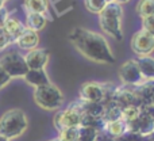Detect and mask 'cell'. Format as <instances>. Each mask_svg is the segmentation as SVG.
Wrapping results in <instances>:
<instances>
[{
    "label": "cell",
    "mask_w": 154,
    "mask_h": 141,
    "mask_svg": "<svg viewBox=\"0 0 154 141\" xmlns=\"http://www.w3.org/2000/svg\"><path fill=\"white\" fill-rule=\"evenodd\" d=\"M69 41L82 56L99 64H114L115 56L107 40L101 34L84 27H75L69 33Z\"/></svg>",
    "instance_id": "1"
},
{
    "label": "cell",
    "mask_w": 154,
    "mask_h": 141,
    "mask_svg": "<svg viewBox=\"0 0 154 141\" xmlns=\"http://www.w3.org/2000/svg\"><path fill=\"white\" fill-rule=\"evenodd\" d=\"M123 8L119 3H108L103 11L99 14V23L106 34L111 35L116 41H123L122 30Z\"/></svg>",
    "instance_id": "2"
},
{
    "label": "cell",
    "mask_w": 154,
    "mask_h": 141,
    "mask_svg": "<svg viewBox=\"0 0 154 141\" xmlns=\"http://www.w3.org/2000/svg\"><path fill=\"white\" fill-rule=\"evenodd\" d=\"M29 126V121L23 110L12 109L5 111L0 117V134L12 140L23 134V132Z\"/></svg>",
    "instance_id": "3"
},
{
    "label": "cell",
    "mask_w": 154,
    "mask_h": 141,
    "mask_svg": "<svg viewBox=\"0 0 154 141\" xmlns=\"http://www.w3.org/2000/svg\"><path fill=\"white\" fill-rule=\"evenodd\" d=\"M115 85L111 83L87 82L80 87V99L85 102H100L108 103L115 92Z\"/></svg>",
    "instance_id": "4"
},
{
    "label": "cell",
    "mask_w": 154,
    "mask_h": 141,
    "mask_svg": "<svg viewBox=\"0 0 154 141\" xmlns=\"http://www.w3.org/2000/svg\"><path fill=\"white\" fill-rule=\"evenodd\" d=\"M34 101L43 110H48V111L58 110L64 104V94L57 85L49 83L46 85L35 88Z\"/></svg>",
    "instance_id": "5"
},
{
    "label": "cell",
    "mask_w": 154,
    "mask_h": 141,
    "mask_svg": "<svg viewBox=\"0 0 154 141\" xmlns=\"http://www.w3.org/2000/svg\"><path fill=\"white\" fill-rule=\"evenodd\" d=\"M0 68L12 79V77H24L29 72L24 57L20 56L18 52H10L5 53L0 59Z\"/></svg>",
    "instance_id": "6"
},
{
    "label": "cell",
    "mask_w": 154,
    "mask_h": 141,
    "mask_svg": "<svg viewBox=\"0 0 154 141\" xmlns=\"http://www.w3.org/2000/svg\"><path fill=\"white\" fill-rule=\"evenodd\" d=\"M81 115L82 113L73 103H70L66 109L60 110L54 115V128L58 132H62L64 129L68 128H77V126L81 125Z\"/></svg>",
    "instance_id": "7"
},
{
    "label": "cell",
    "mask_w": 154,
    "mask_h": 141,
    "mask_svg": "<svg viewBox=\"0 0 154 141\" xmlns=\"http://www.w3.org/2000/svg\"><path fill=\"white\" fill-rule=\"evenodd\" d=\"M114 103H116L122 109H127V107H141L142 103L139 98L137 96L134 85H120V87L115 88V92L111 99Z\"/></svg>",
    "instance_id": "8"
},
{
    "label": "cell",
    "mask_w": 154,
    "mask_h": 141,
    "mask_svg": "<svg viewBox=\"0 0 154 141\" xmlns=\"http://www.w3.org/2000/svg\"><path fill=\"white\" fill-rule=\"evenodd\" d=\"M131 49L138 57L150 56L154 52V37L141 29L131 38Z\"/></svg>",
    "instance_id": "9"
},
{
    "label": "cell",
    "mask_w": 154,
    "mask_h": 141,
    "mask_svg": "<svg viewBox=\"0 0 154 141\" xmlns=\"http://www.w3.org/2000/svg\"><path fill=\"white\" fill-rule=\"evenodd\" d=\"M119 77L125 85H138L143 82L137 60H127L119 68Z\"/></svg>",
    "instance_id": "10"
},
{
    "label": "cell",
    "mask_w": 154,
    "mask_h": 141,
    "mask_svg": "<svg viewBox=\"0 0 154 141\" xmlns=\"http://www.w3.org/2000/svg\"><path fill=\"white\" fill-rule=\"evenodd\" d=\"M24 61H26L29 69H45L49 61V50L35 48L24 56Z\"/></svg>",
    "instance_id": "11"
},
{
    "label": "cell",
    "mask_w": 154,
    "mask_h": 141,
    "mask_svg": "<svg viewBox=\"0 0 154 141\" xmlns=\"http://www.w3.org/2000/svg\"><path fill=\"white\" fill-rule=\"evenodd\" d=\"M126 125H127V130L141 133L142 136H146V134H150L154 132V120H152L149 115L142 111L135 120L127 122Z\"/></svg>",
    "instance_id": "12"
},
{
    "label": "cell",
    "mask_w": 154,
    "mask_h": 141,
    "mask_svg": "<svg viewBox=\"0 0 154 141\" xmlns=\"http://www.w3.org/2000/svg\"><path fill=\"white\" fill-rule=\"evenodd\" d=\"M15 43L20 49H23V50L30 52V50H32V49H35L38 46V43H39V35H38L37 31L30 30V29L26 27L24 31L15 40Z\"/></svg>",
    "instance_id": "13"
},
{
    "label": "cell",
    "mask_w": 154,
    "mask_h": 141,
    "mask_svg": "<svg viewBox=\"0 0 154 141\" xmlns=\"http://www.w3.org/2000/svg\"><path fill=\"white\" fill-rule=\"evenodd\" d=\"M135 60L139 67V71H141L142 77H143V82L154 80V57L141 56V57H137Z\"/></svg>",
    "instance_id": "14"
},
{
    "label": "cell",
    "mask_w": 154,
    "mask_h": 141,
    "mask_svg": "<svg viewBox=\"0 0 154 141\" xmlns=\"http://www.w3.org/2000/svg\"><path fill=\"white\" fill-rule=\"evenodd\" d=\"M137 96L139 98L142 104H149L152 103V98L154 95V80L150 82H142L141 84L134 85Z\"/></svg>",
    "instance_id": "15"
},
{
    "label": "cell",
    "mask_w": 154,
    "mask_h": 141,
    "mask_svg": "<svg viewBox=\"0 0 154 141\" xmlns=\"http://www.w3.org/2000/svg\"><path fill=\"white\" fill-rule=\"evenodd\" d=\"M24 80L30 85H34L35 88L42 87V85H46L50 83L45 69H29V72L24 75Z\"/></svg>",
    "instance_id": "16"
},
{
    "label": "cell",
    "mask_w": 154,
    "mask_h": 141,
    "mask_svg": "<svg viewBox=\"0 0 154 141\" xmlns=\"http://www.w3.org/2000/svg\"><path fill=\"white\" fill-rule=\"evenodd\" d=\"M3 29L5 30V33H7V34L14 40V42H15L16 38L24 31L26 26H24L18 18H15V16H8V19L5 21L4 26H3Z\"/></svg>",
    "instance_id": "17"
},
{
    "label": "cell",
    "mask_w": 154,
    "mask_h": 141,
    "mask_svg": "<svg viewBox=\"0 0 154 141\" xmlns=\"http://www.w3.org/2000/svg\"><path fill=\"white\" fill-rule=\"evenodd\" d=\"M48 23V18L45 14H38V12H27L26 15V27L34 31H39Z\"/></svg>",
    "instance_id": "18"
},
{
    "label": "cell",
    "mask_w": 154,
    "mask_h": 141,
    "mask_svg": "<svg viewBox=\"0 0 154 141\" xmlns=\"http://www.w3.org/2000/svg\"><path fill=\"white\" fill-rule=\"evenodd\" d=\"M122 114H123V109L118 106L116 103H114L112 101H109L108 103L104 104V114H103L104 122L122 120Z\"/></svg>",
    "instance_id": "19"
},
{
    "label": "cell",
    "mask_w": 154,
    "mask_h": 141,
    "mask_svg": "<svg viewBox=\"0 0 154 141\" xmlns=\"http://www.w3.org/2000/svg\"><path fill=\"white\" fill-rule=\"evenodd\" d=\"M126 130H127L126 122L123 120H118V121H111V122H106V126H104L103 132H106L108 136L116 139V137L122 136Z\"/></svg>",
    "instance_id": "20"
},
{
    "label": "cell",
    "mask_w": 154,
    "mask_h": 141,
    "mask_svg": "<svg viewBox=\"0 0 154 141\" xmlns=\"http://www.w3.org/2000/svg\"><path fill=\"white\" fill-rule=\"evenodd\" d=\"M24 8L27 12H38L45 14L49 10V2L48 0H24Z\"/></svg>",
    "instance_id": "21"
},
{
    "label": "cell",
    "mask_w": 154,
    "mask_h": 141,
    "mask_svg": "<svg viewBox=\"0 0 154 141\" xmlns=\"http://www.w3.org/2000/svg\"><path fill=\"white\" fill-rule=\"evenodd\" d=\"M135 11L142 19L154 15V0H139L137 3Z\"/></svg>",
    "instance_id": "22"
},
{
    "label": "cell",
    "mask_w": 154,
    "mask_h": 141,
    "mask_svg": "<svg viewBox=\"0 0 154 141\" xmlns=\"http://www.w3.org/2000/svg\"><path fill=\"white\" fill-rule=\"evenodd\" d=\"M99 132L89 126H80L79 128V136L76 141H95L97 137Z\"/></svg>",
    "instance_id": "23"
},
{
    "label": "cell",
    "mask_w": 154,
    "mask_h": 141,
    "mask_svg": "<svg viewBox=\"0 0 154 141\" xmlns=\"http://www.w3.org/2000/svg\"><path fill=\"white\" fill-rule=\"evenodd\" d=\"M85 8L92 14H100L106 8V0H84Z\"/></svg>",
    "instance_id": "24"
},
{
    "label": "cell",
    "mask_w": 154,
    "mask_h": 141,
    "mask_svg": "<svg viewBox=\"0 0 154 141\" xmlns=\"http://www.w3.org/2000/svg\"><path fill=\"white\" fill-rule=\"evenodd\" d=\"M139 114H141V107H135V106L127 107V109H123L122 120L127 123V122H130V121H134Z\"/></svg>",
    "instance_id": "25"
},
{
    "label": "cell",
    "mask_w": 154,
    "mask_h": 141,
    "mask_svg": "<svg viewBox=\"0 0 154 141\" xmlns=\"http://www.w3.org/2000/svg\"><path fill=\"white\" fill-rule=\"evenodd\" d=\"M79 128H68V129H64L62 132H60V139L62 141H76L77 140V136H79Z\"/></svg>",
    "instance_id": "26"
},
{
    "label": "cell",
    "mask_w": 154,
    "mask_h": 141,
    "mask_svg": "<svg viewBox=\"0 0 154 141\" xmlns=\"http://www.w3.org/2000/svg\"><path fill=\"white\" fill-rule=\"evenodd\" d=\"M142 140H143V136L141 133H137V132L133 130H126L122 136L115 139V141H142Z\"/></svg>",
    "instance_id": "27"
},
{
    "label": "cell",
    "mask_w": 154,
    "mask_h": 141,
    "mask_svg": "<svg viewBox=\"0 0 154 141\" xmlns=\"http://www.w3.org/2000/svg\"><path fill=\"white\" fill-rule=\"evenodd\" d=\"M12 42H14L12 38L5 33V30L3 29V27H0V52H2L3 49L7 48L8 45H11Z\"/></svg>",
    "instance_id": "28"
},
{
    "label": "cell",
    "mask_w": 154,
    "mask_h": 141,
    "mask_svg": "<svg viewBox=\"0 0 154 141\" xmlns=\"http://www.w3.org/2000/svg\"><path fill=\"white\" fill-rule=\"evenodd\" d=\"M142 30L147 31L154 37V15L142 19Z\"/></svg>",
    "instance_id": "29"
},
{
    "label": "cell",
    "mask_w": 154,
    "mask_h": 141,
    "mask_svg": "<svg viewBox=\"0 0 154 141\" xmlns=\"http://www.w3.org/2000/svg\"><path fill=\"white\" fill-rule=\"evenodd\" d=\"M141 111L147 114L152 120H154V104L153 103H149V104H142L141 106Z\"/></svg>",
    "instance_id": "30"
},
{
    "label": "cell",
    "mask_w": 154,
    "mask_h": 141,
    "mask_svg": "<svg viewBox=\"0 0 154 141\" xmlns=\"http://www.w3.org/2000/svg\"><path fill=\"white\" fill-rule=\"evenodd\" d=\"M10 80H11V77L8 76L3 69H0V88L5 87V85L10 83Z\"/></svg>",
    "instance_id": "31"
},
{
    "label": "cell",
    "mask_w": 154,
    "mask_h": 141,
    "mask_svg": "<svg viewBox=\"0 0 154 141\" xmlns=\"http://www.w3.org/2000/svg\"><path fill=\"white\" fill-rule=\"evenodd\" d=\"M8 11H7V8L5 7H2L0 8V27H3L4 26V23H5V21L8 19Z\"/></svg>",
    "instance_id": "32"
},
{
    "label": "cell",
    "mask_w": 154,
    "mask_h": 141,
    "mask_svg": "<svg viewBox=\"0 0 154 141\" xmlns=\"http://www.w3.org/2000/svg\"><path fill=\"white\" fill-rule=\"evenodd\" d=\"M95 141H115V139L111 136H108L106 132H99V134H97V137H96Z\"/></svg>",
    "instance_id": "33"
},
{
    "label": "cell",
    "mask_w": 154,
    "mask_h": 141,
    "mask_svg": "<svg viewBox=\"0 0 154 141\" xmlns=\"http://www.w3.org/2000/svg\"><path fill=\"white\" fill-rule=\"evenodd\" d=\"M142 141H154V132L150 134H146V136H143V140Z\"/></svg>",
    "instance_id": "34"
},
{
    "label": "cell",
    "mask_w": 154,
    "mask_h": 141,
    "mask_svg": "<svg viewBox=\"0 0 154 141\" xmlns=\"http://www.w3.org/2000/svg\"><path fill=\"white\" fill-rule=\"evenodd\" d=\"M115 2H116V3H119V4L122 5V4H125V3H128V2H130V0H115Z\"/></svg>",
    "instance_id": "35"
},
{
    "label": "cell",
    "mask_w": 154,
    "mask_h": 141,
    "mask_svg": "<svg viewBox=\"0 0 154 141\" xmlns=\"http://www.w3.org/2000/svg\"><path fill=\"white\" fill-rule=\"evenodd\" d=\"M0 141H10L7 139V137H4V136H2V134H0Z\"/></svg>",
    "instance_id": "36"
},
{
    "label": "cell",
    "mask_w": 154,
    "mask_h": 141,
    "mask_svg": "<svg viewBox=\"0 0 154 141\" xmlns=\"http://www.w3.org/2000/svg\"><path fill=\"white\" fill-rule=\"evenodd\" d=\"M2 7H4V2H3V0H0V8Z\"/></svg>",
    "instance_id": "37"
},
{
    "label": "cell",
    "mask_w": 154,
    "mask_h": 141,
    "mask_svg": "<svg viewBox=\"0 0 154 141\" xmlns=\"http://www.w3.org/2000/svg\"><path fill=\"white\" fill-rule=\"evenodd\" d=\"M50 141H62L60 137H57V139H53V140H50Z\"/></svg>",
    "instance_id": "38"
},
{
    "label": "cell",
    "mask_w": 154,
    "mask_h": 141,
    "mask_svg": "<svg viewBox=\"0 0 154 141\" xmlns=\"http://www.w3.org/2000/svg\"><path fill=\"white\" fill-rule=\"evenodd\" d=\"M114 2H115V0H106L107 4H108V3H114Z\"/></svg>",
    "instance_id": "39"
},
{
    "label": "cell",
    "mask_w": 154,
    "mask_h": 141,
    "mask_svg": "<svg viewBox=\"0 0 154 141\" xmlns=\"http://www.w3.org/2000/svg\"><path fill=\"white\" fill-rule=\"evenodd\" d=\"M152 103L154 104V95H153V98H152Z\"/></svg>",
    "instance_id": "40"
},
{
    "label": "cell",
    "mask_w": 154,
    "mask_h": 141,
    "mask_svg": "<svg viewBox=\"0 0 154 141\" xmlns=\"http://www.w3.org/2000/svg\"><path fill=\"white\" fill-rule=\"evenodd\" d=\"M3 2H5V0H3Z\"/></svg>",
    "instance_id": "41"
},
{
    "label": "cell",
    "mask_w": 154,
    "mask_h": 141,
    "mask_svg": "<svg viewBox=\"0 0 154 141\" xmlns=\"http://www.w3.org/2000/svg\"><path fill=\"white\" fill-rule=\"evenodd\" d=\"M0 69H2V68H0Z\"/></svg>",
    "instance_id": "42"
}]
</instances>
